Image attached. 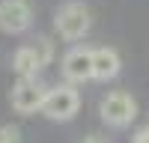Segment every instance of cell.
Returning <instances> with one entry per match:
<instances>
[{
  "label": "cell",
  "mask_w": 149,
  "mask_h": 143,
  "mask_svg": "<svg viewBox=\"0 0 149 143\" xmlns=\"http://www.w3.org/2000/svg\"><path fill=\"white\" fill-rule=\"evenodd\" d=\"M54 27L69 42L84 39L86 30H90V9H86V3H81V0L63 3V6L57 9V15H54Z\"/></svg>",
  "instance_id": "cell-1"
},
{
  "label": "cell",
  "mask_w": 149,
  "mask_h": 143,
  "mask_svg": "<svg viewBox=\"0 0 149 143\" xmlns=\"http://www.w3.org/2000/svg\"><path fill=\"white\" fill-rule=\"evenodd\" d=\"M81 107V95L72 83H60V87H51L45 95V104H42V113L54 122H66L78 113Z\"/></svg>",
  "instance_id": "cell-2"
},
{
  "label": "cell",
  "mask_w": 149,
  "mask_h": 143,
  "mask_svg": "<svg viewBox=\"0 0 149 143\" xmlns=\"http://www.w3.org/2000/svg\"><path fill=\"white\" fill-rule=\"evenodd\" d=\"M98 113L107 125L113 128H125L131 125V119L137 116V101L131 99L125 90H116V92H107L102 101H98Z\"/></svg>",
  "instance_id": "cell-3"
},
{
  "label": "cell",
  "mask_w": 149,
  "mask_h": 143,
  "mask_svg": "<svg viewBox=\"0 0 149 143\" xmlns=\"http://www.w3.org/2000/svg\"><path fill=\"white\" fill-rule=\"evenodd\" d=\"M45 95H48V87L42 81H36V78H18V83L12 87L9 101H12V107H15L18 113H36V110H42Z\"/></svg>",
  "instance_id": "cell-4"
},
{
  "label": "cell",
  "mask_w": 149,
  "mask_h": 143,
  "mask_svg": "<svg viewBox=\"0 0 149 143\" xmlns=\"http://www.w3.org/2000/svg\"><path fill=\"white\" fill-rule=\"evenodd\" d=\"M33 24V6L30 0H0V30L9 36H18L30 30Z\"/></svg>",
  "instance_id": "cell-5"
},
{
  "label": "cell",
  "mask_w": 149,
  "mask_h": 143,
  "mask_svg": "<svg viewBox=\"0 0 149 143\" xmlns=\"http://www.w3.org/2000/svg\"><path fill=\"white\" fill-rule=\"evenodd\" d=\"M63 78L69 83L93 81V51L90 48H72L63 57Z\"/></svg>",
  "instance_id": "cell-6"
},
{
  "label": "cell",
  "mask_w": 149,
  "mask_h": 143,
  "mask_svg": "<svg viewBox=\"0 0 149 143\" xmlns=\"http://www.w3.org/2000/svg\"><path fill=\"white\" fill-rule=\"evenodd\" d=\"M122 69V60L113 48H93V81H113Z\"/></svg>",
  "instance_id": "cell-7"
},
{
  "label": "cell",
  "mask_w": 149,
  "mask_h": 143,
  "mask_svg": "<svg viewBox=\"0 0 149 143\" xmlns=\"http://www.w3.org/2000/svg\"><path fill=\"white\" fill-rule=\"evenodd\" d=\"M12 69H15L18 78H36V72H39L42 66H39V60H36L33 48L24 45V48H18V51H15V57H12Z\"/></svg>",
  "instance_id": "cell-8"
},
{
  "label": "cell",
  "mask_w": 149,
  "mask_h": 143,
  "mask_svg": "<svg viewBox=\"0 0 149 143\" xmlns=\"http://www.w3.org/2000/svg\"><path fill=\"white\" fill-rule=\"evenodd\" d=\"M30 48H33V54H36V60H39L42 69L54 60V45H51V39H45V36H39L36 42H30Z\"/></svg>",
  "instance_id": "cell-9"
},
{
  "label": "cell",
  "mask_w": 149,
  "mask_h": 143,
  "mask_svg": "<svg viewBox=\"0 0 149 143\" xmlns=\"http://www.w3.org/2000/svg\"><path fill=\"white\" fill-rule=\"evenodd\" d=\"M0 143H21V131H18V125H12V122L0 125Z\"/></svg>",
  "instance_id": "cell-10"
},
{
  "label": "cell",
  "mask_w": 149,
  "mask_h": 143,
  "mask_svg": "<svg viewBox=\"0 0 149 143\" xmlns=\"http://www.w3.org/2000/svg\"><path fill=\"white\" fill-rule=\"evenodd\" d=\"M131 143H149V128L137 131V134H134V140H131Z\"/></svg>",
  "instance_id": "cell-11"
},
{
  "label": "cell",
  "mask_w": 149,
  "mask_h": 143,
  "mask_svg": "<svg viewBox=\"0 0 149 143\" xmlns=\"http://www.w3.org/2000/svg\"><path fill=\"white\" fill-rule=\"evenodd\" d=\"M78 143H107V140H104L102 134H86V137H84V140H78Z\"/></svg>",
  "instance_id": "cell-12"
}]
</instances>
